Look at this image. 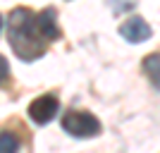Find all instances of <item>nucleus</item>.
Returning a JSON list of instances; mask_svg holds the SVG:
<instances>
[{"mask_svg": "<svg viewBox=\"0 0 160 153\" xmlns=\"http://www.w3.org/2000/svg\"><path fill=\"white\" fill-rule=\"evenodd\" d=\"M62 129L67 134H72L77 139H91L100 134V122L96 115L91 113H81V110H69L62 117Z\"/></svg>", "mask_w": 160, "mask_h": 153, "instance_id": "nucleus-2", "label": "nucleus"}, {"mask_svg": "<svg viewBox=\"0 0 160 153\" xmlns=\"http://www.w3.org/2000/svg\"><path fill=\"white\" fill-rule=\"evenodd\" d=\"M7 77H10V65H7V60L0 55V84H2Z\"/></svg>", "mask_w": 160, "mask_h": 153, "instance_id": "nucleus-8", "label": "nucleus"}, {"mask_svg": "<svg viewBox=\"0 0 160 153\" xmlns=\"http://www.w3.org/2000/svg\"><path fill=\"white\" fill-rule=\"evenodd\" d=\"M143 72H146L148 81L155 89H160V53H151L143 58Z\"/></svg>", "mask_w": 160, "mask_h": 153, "instance_id": "nucleus-6", "label": "nucleus"}, {"mask_svg": "<svg viewBox=\"0 0 160 153\" xmlns=\"http://www.w3.org/2000/svg\"><path fill=\"white\" fill-rule=\"evenodd\" d=\"M7 38H10V46H12L14 55L22 58L24 62L38 60L48 48V41L38 31L36 14L31 10H27V7L12 10L10 22H7Z\"/></svg>", "mask_w": 160, "mask_h": 153, "instance_id": "nucleus-1", "label": "nucleus"}, {"mask_svg": "<svg viewBox=\"0 0 160 153\" xmlns=\"http://www.w3.org/2000/svg\"><path fill=\"white\" fill-rule=\"evenodd\" d=\"M151 33H153V29L148 27V22L143 17H129L120 27V36L129 43H143L151 38Z\"/></svg>", "mask_w": 160, "mask_h": 153, "instance_id": "nucleus-4", "label": "nucleus"}, {"mask_svg": "<svg viewBox=\"0 0 160 153\" xmlns=\"http://www.w3.org/2000/svg\"><path fill=\"white\" fill-rule=\"evenodd\" d=\"M17 148H19V141L14 134L0 132V153H17Z\"/></svg>", "mask_w": 160, "mask_h": 153, "instance_id": "nucleus-7", "label": "nucleus"}, {"mask_svg": "<svg viewBox=\"0 0 160 153\" xmlns=\"http://www.w3.org/2000/svg\"><path fill=\"white\" fill-rule=\"evenodd\" d=\"M60 110V100L55 98L53 93H46V96H38V98L31 100L29 105V117H31L36 125H48Z\"/></svg>", "mask_w": 160, "mask_h": 153, "instance_id": "nucleus-3", "label": "nucleus"}, {"mask_svg": "<svg viewBox=\"0 0 160 153\" xmlns=\"http://www.w3.org/2000/svg\"><path fill=\"white\" fill-rule=\"evenodd\" d=\"M36 24H38V31L43 33L46 41H55L60 38V29H58V19H55V10L48 7L43 12L36 14Z\"/></svg>", "mask_w": 160, "mask_h": 153, "instance_id": "nucleus-5", "label": "nucleus"}, {"mask_svg": "<svg viewBox=\"0 0 160 153\" xmlns=\"http://www.w3.org/2000/svg\"><path fill=\"white\" fill-rule=\"evenodd\" d=\"M0 29H2V17H0Z\"/></svg>", "mask_w": 160, "mask_h": 153, "instance_id": "nucleus-9", "label": "nucleus"}]
</instances>
